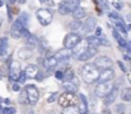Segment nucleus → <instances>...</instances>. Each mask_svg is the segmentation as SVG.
I'll return each instance as SVG.
<instances>
[{
    "instance_id": "f257e3e1",
    "label": "nucleus",
    "mask_w": 131,
    "mask_h": 114,
    "mask_svg": "<svg viewBox=\"0 0 131 114\" xmlns=\"http://www.w3.org/2000/svg\"><path fill=\"white\" fill-rule=\"evenodd\" d=\"M82 77L87 84H94L95 81H98L99 70L95 67L94 64H85L82 69Z\"/></svg>"
},
{
    "instance_id": "f03ea898",
    "label": "nucleus",
    "mask_w": 131,
    "mask_h": 114,
    "mask_svg": "<svg viewBox=\"0 0 131 114\" xmlns=\"http://www.w3.org/2000/svg\"><path fill=\"white\" fill-rule=\"evenodd\" d=\"M57 102L61 108H69V107H75V104L78 103V98L75 96V94L65 91L57 98Z\"/></svg>"
},
{
    "instance_id": "7ed1b4c3",
    "label": "nucleus",
    "mask_w": 131,
    "mask_h": 114,
    "mask_svg": "<svg viewBox=\"0 0 131 114\" xmlns=\"http://www.w3.org/2000/svg\"><path fill=\"white\" fill-rule=\"evenodd\" d=\"M36 17H37V20L40 22V24L43 26V27L48 26L52 22V19H53L52 11L48 10V9H45V8H41V9H38L36 11Z\"/></svg>"
},
{
    "instance_id": "20e7f679",
    "label": "nucleus",
    "mask_w": 131,
    "mask_h": 114,
    "mask_svg": "<svg viewBox=\"0 0 131 114\" xmlns=\"http://www.w3.org/2000/svg\"><path fill=\"white\" fill-rule=\"evenodd\" d=\"M113 86H115V85H113L111 81H108V82H98L97 86H95V89H94V94H95L97 98H102V99H103V98L112 90Z\"/></svg>"
},
{
    "instance_id": "39448f33",
    "label": "nucleus",
    "mask_w": 131,
    "mask_h": 114,
    "mask_svg": "<svg viewBox=\"0 0 131 114\" xmlns=\"http://www.w3.org/2000/svg\"><path fill=\"white\" fill-rule=\"evenodd\" d=\"M24 89H26V93H27V96H28V103H29L31 105L37 104V102H38V99H40V93H38V89L36 87V85L29 84V85H27Z\"/></svg>"
},
{
    "instance_id": "423d86ee",
    "label": "nucleus",
    "mask_w": 131,
    "mask_h": 114,
    "mask_svg": "<svg viewBox=\"0 0 131 114\" xmlns=\"http://www.w3.org/2000/svg\"><path fill=\"white\" fill-rule=\"evenodd\" d=\"M80 39L82 37L78 34V33H69V34H66L65 38H64V48H68V49H73L79 42H80Z\"/></svg>"
},
{
    "instance_id": "0eeeda50",
    "label": "nucleus",
    "mask_w": 131,
    "mask_h": 114,
    "mask_svg": "<svg viewBox=\"0 0 131 114\" xmlns=\"http://www.w3.org/2000/svg\"><path fill=\"white\" fill-rule=\"evenodd\" d=\"M20 75V65L18 61H12L9 65V80L13 82H18Z\"/></svg>"
},
{
    "instance_id": "6e6552de",
    "label": "nucleus",
    "mask_w": 131,
    "mask_h": 114,
    "mask_svg": "<svg viewBox=\"0 0 131 114\" xmlns=\"http://www.w3.org/2000/svg\"><path fill=\"white\" fill-rule=\"evenodd\" d=\"M22 37L24 38V44H26V48H28V49H33V48H36L37 47V42H38V39L36 36H33L32 33H29L27 29H24L23 31V34H22Z\"/></svg>"
},
{
    "instance_id": "1a4fd4ad",
    "label": "nucleus",
    "mask_w": 131,
    "mask_h": 114,
    "mask_svg": "<svg viewBox=\"0 0 131 114\" xmlns=\"http://www.w3.org/2000/svg\"><path fill=\"white\" fill-rule=\"evenodd\" d=\"M94 65H95V67L99 70H107V69H112V60L108 57V56H99V57H97L95 58V61H94Z\"/></svg>"
},
{
    "instance_id": "9d476101",
    "label": "nucleus",
    "mask_w": 131,
    "mask_h": 114,
    "mask_svg": "<svg viewBox=\"0 0 131 114\" xmlns=\"http://www.w3.org/2000/svg\"><path fill=\"white\" fill-rule=\"evenodd\" d=\"M24 29H26V26H24L19 19H17V20L12 24V28H10V36H12L13 38H15V39H18V38L22 37Z\"/></svg>"
},
{
    "instance_id": "9b49d317",
    "label": "nucleus",
    "mask_w": 131,
    "mask_h": 114,
    "mask_svg": "<svg viewBox=\"0 0 131 114\" xmlns=\"http://www.w3.org/2000/svg\"><path fill=\"white\" fill-rule=\"evenodd\" d=\"M53 57L57 60V62H66L70 60V57H73V52H71V49L61 48L53 55Z\"/></svg>"
},
{
    "instance_id": "f8f14e48",
    "label": "nucleus",
    "mask_w": 131,
    "mask_h": 114,
    "mask_svg": "<svg viewBox=\"0 0 131 114\" xmlns=\"http://www.w3.org/2000/svg\"><path fill=\"white\" fill-rule=\"evenodd\" d=\"M88 47H89V44H88V42H87V39H80V42L73 48V57H75L77 60L85 52V49H87Z\"/></svg>"
},
{
    "instance_id": "ddd939ff",
    "label": "nucleus",
    "mask_w": 131,
    "mask_h": 114,
    "mask_svg": "<svg viewBox=\"0 0 131 114\" xmlns=\"http://www.w3.org/2000/svg\"><path fill=\"white\" fill-rule=\"evenodd\" d=\"M97 28V20H95V18L94 17H89L85 19V22L83 23V26H82V29H83V33H90V32H93L94 29Z\"/></svg>"
},
{
    "instance_id": "4468645a",
    "label": "nucleus",
    "mask_w": 131,
    "mask_h": 114,
    "mask_svg": "<svg viewBox=\"0 0 131 114\" xmlns=\"http://www.w3.org/2000/svg\"><path fill=\"white\" fill-rule=\"evenodd\" d=\"M117 96H118V87H117V86H113L112 90H111V91L103 98V104H104L106 107L113 104L115 100L117 99Z\"/></svg>"
},
{
    "instance_id": "2eb2a0df",
    "label": "nucleus",
    "mask_w": 131,
    "mask_h": 114,
    "mask_svg": "<svg viewBox=\"0 0 131 114\" xmlns=\"http://www.w3.org/2000/svg\"><path fill=\"white\" fill-rule=\"evenodd\" d=\"M113 79H115V71L112 69H107L99 72L98 82H108V81H112Z\"/></svg>"
},
{
    "instance_id": "dca6fc26",
    "label": "nucleus",
    "mask_w": 131,
    "mask_h": 114,
    "mask_svg": "<svg viewBox=\"0 0 131 114\" xmlns=\"http://www.w3.org/2000/svg\"><path fill=\"white\" fill-rule=\"evenodd\" d=\"M78 112H79V114H89L88 100L83 94H80L79 99H78Z\"/></svg>"
},
{
    "instance_id": "f3484780",
    "label": "nucleus",
    "mask_w": 131,
    "mask_h": 114,
    "mask_svg": "<svg viewBox=\"0 0 131 114\" xmlns=\"http://www.w3.org/2000/svg\"><path fill=\"white\" fill-rule=\"evenodd\" d=\"M97 53H98V49H97V48H94V47H90V46H89L87 49H85V52H84V53L78 58V60H79V61H82V62H85V61H89L92 57H94Z\"/></svg>"
},
{
    "instance_id": "a211bd4d",
    "label": "nucleus",
    "mask_w": 131,
    "mask_h": 114,
    "mask_svg": "<svg viewBox=\"0 0 131 114\" xmlns=\"http://www.w3.org/2000/svg\"><path fill=\"white\" fill-rule=\"evenodd\" d=\"M57 60L53 57V56H50V57H46L43 60V67L50 72L51 70H53L56 66H57Z\"/></svg>"
},
{
    "instance_id": "6ab92c4d",
    "label": "nucleus",
    "mask_w": 131,
    "mask_h": 114,
    "mask_svg": "<svg viewBox=\"0 0 131 114\" xmlns=\"http://www.w3.org/2000/svg\"><path fill=\"white\" fill-rule=\"evenodd\" d=\"M38 66L37 65H33V64H31V65H28L27 67H26V70H24V74L26 76L28 77V79H35L36 75L38 74Z\"/></svg>"
},
{
    "instance_id": "aec40b11",
    "label": "nucleus",
    "mask_w": 131,
    "mask_h": 114,
    "mask_svg": "<svg viewBox=\"0 0 131 114\" xmlns=\"http://www.w3.org/2000/svg\"><path fill=\"white\" fill-rule=\"evenodd\" d=\"M57 10H59V13H60L61 15H68L69 13H71V10H70V8H69V5H68L66 0H62V1H60V3H59Z\"/></svg>"
},
{
    "instance_id": "412c9836",
    "label": "nucleus",
    "mask_w": 131,
    "mask_h": 114,
    "mask_svg": "<svg viewBox=\"0 0 131 114\" xmlns=\"http://www.w3.org/2000/svg\"><path fill=\"white\" fill-rule=\"evenodd\" d=\"M73 17H74L75 20H82L83 18L87 17V10H85L84 8L79 6V8H77V9L73 11Z\"/></svg>"
},
{
    "instance_id": "4be33fe9",
    "label": "nucleus",
    "mask_w": 131,
    "mask_h": 114,
    "mask_svg": "<svg viewBox=\"0 0 131 114\" xmlns=\"http://www.w3.org/2000/svg\"><path fill=\"white\" fill-rule=\"evenodd\" d=\"M33 56V53H32V51L31 49H28V48H20L19 51H18V57L20 58V60H29L31 57Z\"/></svg>"
},
{
    "instance_id": "5701e85b",
    "label": "nucleus",
    "mask_w": 131,
    "mask_h": 114,
    "mask_svg": "<svg viewBox=\"0 0 131 114\" xmlns=\"http://www.w3.org/2000/svg\"><path fill=\"white\" fill-rule=\"evenodd\" d=\"M62 87L66 93H75L78 89V84H74L73 81H64L62 82Z\"/></svg>"
},
{
    "instance_id": "b1692460",
    "label": "nucleus",
    "mask_w": 131,
    "mask_h": 114,
    "mask_svg": "<svg viewBox=\"0 0 131 114\" xmlns=\"http://www.w3.org/2000/svg\"><path fill=\"white\" fill-rule=\"evenodd\" d=\"M37 46H38V52L41 55H43L46 51H48V42L45 37H41L37 42Z\"/></svg>"
},
{
    "instance_id": "393cba45",
    "label": "nucleus",
    "mask_w": 131,
    "mask_h": 114,
    "mask_svg": "<svg viewBox=\"0 0 131 114\" xmlns=\"http://www.w3.org/2000/svg\"><path fill=\"white\" fill-rule=\"evenodd\" d=\"M8 47H9V42L6 37L0 38V56H5L8 52Z\"/></svg>"
},
{
    "instance_id": "a878e982",
    "label": "nucleus",
    "mask_w": 131,
    "mask_h": 114,
    "mask_svg": "<svg viewBox=\"0 0 131 114\" xmlns=\"http://www.w3.org/2000/svg\"><path fill=\"white\" fill-rule=\"evenodd\" d=\"M87 42L90 47H94V48L101 47V38L97 37V36H89L87 38Z\"/></svg>"
},
{
    "instance_id": "bb28decb",
    "label": "nucleus",
    "mask_w": 131,
    "mask_h": 114,
    "mask_svg": "<svg viewBox=\"0 0 131 114\" xmlns=\"http://www.w3.org/2000/svg\"><path fill=\"white\" fill-rule=\"evenodd\" d=\"M82 26H83V23H82V20H73V22H70L69 23V29L73 32V33H75L77 31H79V29H82Z\"/></svg>"
},
{
    "instance_id": "cd10ccee",
    "label": "nucleus",
    "mask_w": 131,
    "mask_h": 114,
    "mask_svg": "<svg viewBox=\"0 0 131 114\" xmlns=\"http://www.w3.org/2000/svg\"><path fill=\"white\" fill-rule=\"evenodd\" d=\"M121 99L124 102H131V87H126L121 93Z\"/></svg>"
},
{
    "instance_id": "c85d7f7f",
    "label": "nucleus",
    "mask_w": 131,
    "mask_h": 114,
    "mask_svg": "<svg viewBox=\"0 0 131 114\" xmlns=\"http://www.w3.org/2000/svg\"><path fill=\"white\" fill-rule=\"evenodd\" d=\"M116 31H117L118 33H121L122 37H126V36H127V29H126L125 23H118V24H116Z\"/></svg>"
},
{
    "instance_id": "c756f323",
    "label": "nucleus",
    "mask_w": 131,
    "mask_h": 114,
    "mask_svg": "<svg viewBox=\"0 0 131 114\" xmlns=\"http://www.w3.org/2000/svg\"><path fill=\"white\" fill-rule=\"evenodd\" d=\"M80 1H82V0H66V3H68V5H69V8H70V10H71V13H73L77 8L80 6Z\"/></svg>"
},
{
    "instance_id": "7c9ffc66",
    "label": "nucleus",
    "mask_w": 131,
    "mask_h": 114,
    "mask_svg": "<svg viewBox=\"0 0 131 114\" xmlns=\"http://www.w3.org/2000/svg\"><path fill=\"white\" fill-rule=\"evenodd\" d=\"M18 19H19V20L27 27V24H28V22H29V14H28L27 11H22L20 15L18 17Z\"/></svg>"
},
{
    "instance_id": "2f4dec72",
    "label": "nucleus",
    "mask_w": 131,
    "mask_h": 114,
    "mask_svg": "<svg viewBox=\"0 0 131 114\" xmlns=\"http://www.w3.org/2000/svg\"><path fill=\"white\" fill-rule=\"evenodd\" d=\"M19 103L22 104H28V96H27V93H26V89L20 90V96H19Z\"/></svg>"
},
{
    "instance_id": "473e14b6",
    "label": "nucleus",
    "mask_w": 131,
    "mask_h": 114,
    "mask_svg": "<svg viewBox=\"0 0 131 114\" xmlns=\"http://www.w3.org/2000/svg\"><path fill=\"white\" fill-rule=\"evenodd\" d=\"M108 17H110V19H112L113 22H116V24H118V23H124V20H122L116 13H113V11L108 13Z\"/></svg>"
},
{
    "instance_id": "72a5a7b5",
    "label": "nucleus",
    "mask_w": 131,
    "mask_h": 114,
    "mask_svg": "<svg viewBox=\"0 0 131 114\" xmlns=\"http://www.w3.org/2000/svg\"><path fill=\"white\" fill-rule=\"evenodd\" d=\"M61 114H79V112H78V108L69 107V108H64V110H62Z\"/></svg>"
},
{
    "instance_id": "f704fd0d",
    "label": "nucleus",
    "mask_w": 131,
    "mask_h": 114,
    "mask_svg": "<svg viewBox=\"0 0 131 114\" xmlns=\"http://www.w3.org/2000/svg\"><path fill=\"white\" fill-rule=\"evenodd\" d=\"M115 113L116 114H125L126 113V107L124 104H117L115 107Z\"/></svg>"
},
{
    "instance_id": "c9c22d12",
    "label": "nucleus",
    "mask_w": 131,
    "mask_h": 114,
    "mask_svg": "<svg viewBox=\"0 0 131 114\" xmlns=\"http://www.w3.org/2000/svg\"><path fill=\"white\" fill-rule=\"evenodd\" d=\"M3 114H15V108L13 107H6L3 109Z\"/></svg>"
},
{
    "instance_id": "e433bc0d",
    "label": "nucleus",
    "mask_w": 131,
    "mask_h": 114,
    "mask_svg": "<svg viewBox=\"0 0 131 114\" xmlns=\"http://www.w3.org/2000/svg\"><path fill=\"white\" fill-rule=\"evenodd\" d=\"M55 77H56L57 80H64V71H62V70L56 71V72H55Z\"/></svg>"
},
{
    "instance_id": "4c0bfd02",
    "label": "nucleus",
    "mask_w": 131,
    "mask_h": 114,
    "mask_svg": "<svg viewBox=\"0 0 131 114\" xmlns=\"http://www.w3.org/2000/svg\"><path fill=\"white\" fill-rule=\"evenodd\" d=\"M26 79H27V76H26V74H24V71H20V75H19V79H18V82L23 84V82L26 81Z\"/></svg>"
},
{
    "instance_id": "58836bf2",
    "label": "nucleus",
    "mask_w": 131,
    "mask_h": 114,
    "mask_svg": "<svg viewBox=\"0 0 131 114\" xmlns=\"http://www.w3.org/2000/svg\"><path fill=\"white\" fill-rule=\"evenodd\" d=\"M43 5H47V6H53L55 5V3H53V0H40Z\"/></svg>"
},
{
    "instance_id": "ea45409f",
    "label": "nucleus",
    "mask_w": 131,
    "mask_h": 114,
    "mask_svg": "<svg viewBox=\"0 0 131 114\" xmlns=\"http://www.w3.org/2000/svg\"><path fill=\"white\" fill-rule=\"evenodd\" d=\"M56 96H57V93H53V94H51V95H50V98L47 99V102H48V103H52V102H55V100H56Z\"/></svg>"
},
{
    "instance_id": "a19ab883",
    "label": "nucleus",
    "mask_w": 131,
    "mask_h": 114,
    "mask_svg": "<svg viewBox=\"0 0 131 114\" xmlns=\"http://www.w3.org/2000/svg\"><path fill=\"white\" fill-rule=\"evenodd\" d=\"M43 77H45V74L42 72V71H38V74L36 75V80H38V81H41V80H43Z\"/></svg>"
},
{
    "instance_id": "79ce46f5",
    "label": "nucleus",
    "mask_w": 131,
    "mask_h": 114,
    "mask_svg": "<svg viewBox=\"0 0 131 114\" xmlns=\"http://www.w3.org/2000/svg\"><path fill=\"white\" fill-rule=\"evenodd\" d=\"M99 1V5H102L103 9H108V4H107V0H98Z\"/></svg>"
},
{
    "instance_id": "37998d69",
    "label": "nucleus",
    "mask_w": 131,
    "mask_h": 114,
    "mask_svg": "<svg viewBox=\"0 0 131 114\" xmlns=\"http://www.w3.org/2000/svg\"><path fill=\"white\" fill-rule=\"evenodd\" d=\"M13 91H20V85H19V82H14V84H13Z\"/></svg>"
},
{
    "instance_id": "c03bdc74",
    "label": "nucleus",
    "mask_w": 131,
    "mask_h": 114,
    "mask_svg": "<svg viewBox=\"0 0 131 114\" xmlns=\"http://www.w3.org/2000/svg\"><path fill=\"white\" fill-rule=\"evenodd\" d=\"M95 36H97V37H101V36H103V33H102V29H101L99 27H97V28H95Z\"/></svg>"
},
{
    "instance_id": "a18cd8bd",
    "label": "nucleus",
    "mask_w": 131,
    "mask_h": 114,
    "mask_svg": "<svg viewBox=\"0 0 131 114\" xmlns=\"http://www.w3.org/2000/svg\"><path fill=\"white\" fill-rule=\"evenodd\" d=\"M118 66H120V67H121V70H122V71H124V72H126V71H127V70H126V67H125V65H124V62H122V61H118Z\"/></svg>"
},
{
    "instance_id": "49530a36",
    "label": "nucleus",
    "mask_w": 131,
    "mask_h": 114,
    "mask_svg": "<svg viewBox=\"0 0 131 114\" xmlns=\"http://www.w3.org/2000/svg\"><path fill=\"white\" fill-rule=\"evenodd\" d=\"M101 114H112V113H111L110 108H103V109H102V112H101Z\"/></svg>"
},
{
    "instance_id": "de8ad7c7",
    "label": "nucleus",
    "mask_w": 131,
    "mask_h": 114,
    "mask_svg": "<svg viewBox=\"0 0 131 114\" xmlns=\"http://www.w3.org/2000/svg\"><path fill=\"white\" fill-rule=\"evenodd\" d=\"M113 5L116 6V9H120V10L122 9V4H121V3H115Z\"/></svg>"
},
{
    "instance_id": "09e8293b",
    "label": "nucleus",
    "mask_w": 131,
    "mask_h": 114,
    "mask_svg": "<svg viewBox=\"0 0 131 114\" xmlns=\"http://www.w3.org/2000/svg\"><path fill=\"white\" fill-rule=\"evenodd\" d=\"M5 1H6L8 4H14V3H15L17 0H5Z\"/></svg>"
},
{
    "instance_id": "8fccbe9b",
    "label": "nucleus",
    "mask_w": 131,
    "mask_h": 114,
    "mask_svg": "<svg viewBox=\"0 0 131 114\" xmlns=\"http://www.w3.org/2000/svg\"><path fill=\"white\" fill-rule=\"evenodd\" d=\"M0 24H1V18H0Z\"/></svg>"
},
{
    "instance_id": "3c124183",
    "label": "nucleus",
    "mask_w": 131,
    "mask_h": 114,
    "mask_svg": "<svg viewBox=\"0 0 131 114\" xmlns=\"http://www.w3.org/2000/svg\"><path fill=\"white\" fill-rule=\"evenodd\" d=\"M130 114H131V113H130Z\"/></svg>"
}]
</instances>
